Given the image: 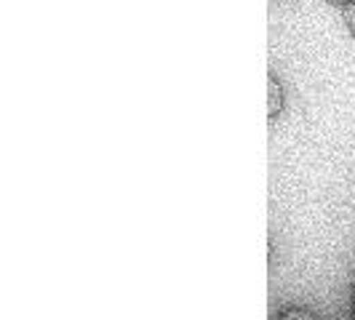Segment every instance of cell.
<instances>
[{
  "instance_id": "3957f363",
  "label": "cell",
  "mask_w": 355,
  "mask_h": 320,
  "mask_svg": "<svg viewBox=\"0 0 355 320\" xmlns=\"http://www.w3.org/2000/svg\"><path fill=\"white\" fill-rule=\"evenodd\" d=\"M342 11H345V21L350 24V30L355 33V3H345V8H342Z\"/></svg>"
},
{
  "instance_id": "7a4b0ae2",
  "label": "cell",
  "mask_w": 355,
  "mask_h": 320,
  "mask_svg": "<svg viewBox=\"0 0 355 320\" xmlns=\"http://www.w3.org/2000/svg\"><path fill=\"white\" fill-rule=\"evenodd\" d=\"M281 320H315L310 312H304V310H288L281 315Z\"/></svg>"
},
{
  "instance_id": "6da1fadb",
  "label": "cell",
  "mask_w": 355,
  "mask_h": 320,
  "mask_svg": "<svg viewBox=\"0 0 355 320\" xmlns=\"http://www.w3.org/2000/svg\"><path fill=\"white\" fill-rule=\"evenodd\" d=\"M278 109H281V86L270 78V80H267V112L275 115Z\"/></svg>"
}]
</instances>
